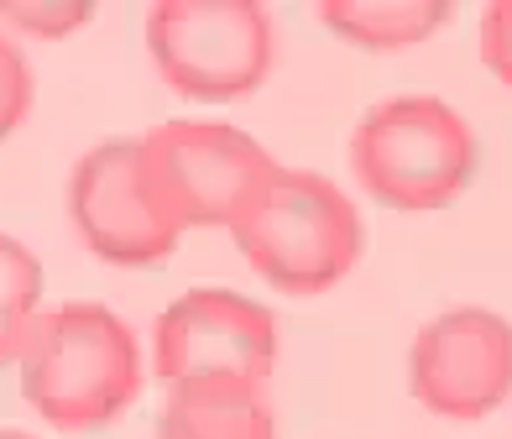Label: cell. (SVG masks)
<instances>
[{"label":"cell","mask_w":512,"mask_h":439,"mask_svg":"<svg viewBox=\"0 0 512 439\" xmlns=\"http://www.w3.org/2000/svg\"><path fill=\"white\" fill-rule=\"evenodd\" d=\"M16 366H21V398L58 434L110 429L142 398L136 330L95 298H68L58 309H42Z\"/></svg>","instance_id":"cell-1"},{"label":"cell","mask_w":512,"mask_h":439,"mask_svg":"<svg viewBox=\"0 0 512 439\" xmlns=\"http://www.w3.org/2000/svg\"><path fill=\"white\" fill-rule=\"evenodd\" d=\"M230 241L267 288L288 298L330 293L366 251V225L335 178L309 168H277L251 210L230 225Z\"/></svg>","instance_id":"cell-2"},{"label":"cell","mask_w":512,"mask_h":439,"mask_svg":"<svg viewBox=\"0 0 512 439\" xmlns=\"http://www.w3.org/2000/svg\"><path fill=\"white\" fill-rule=\"evenodd\" d=\"M345 163L361 189L398 215L445 210L476 178L481 147L471 121L439 95H387L366 105L345 142Z\"/></svg>","instance_id":"cell-3"},{"label":"cell","mask_w":512,"mask_h":439,"mask_svg":"<svg viewBox=\"0 0 512 439\" xmlns=\"http://www.w3.org/2000/svg\"><path fill=\"white\" fill-rule=\"evenodd\" d=\"M147 53L183 100L230 105L267 84L277 27L256 0H157L147 11Z\"/></svg>","instance_id":"cell-4"},{"label":"cell","mask_w":512,"mask_h":439,"mask_svg":"<svg viewBox=\"0 0 512 439\" xmlns=\"http://www.w3.org/2000/svg\"><path fill=\"white\" fill-rule=\"evenodd\" d=\"M136 142H142V178L157 210L178 230H230L283 168L262 142H251L230 121H162Z\"/></svg>","instance_id":"cell-5"},{"label":"cell","mask_w":512,"mask_h":439,"mask_svg":"<svg viewBox=\"0 0 512 439\" xmlns=\"http://www.w3.org/2000/svg\"><path fill=\"white\" fill-rule=\"evenodd\" d=\"M277 366V314L236 288H189L152 325L157 382L267 387Z\"/></svg>","instance_id":"cell-6"},{"label":"cell","mask_w":512,"mask_h":439,"mask_svg":"<svg viewBox=\"0 0 512 439\" xmlns=\"http://www.w3.org/2000/svg\"><path fill=\"white\" fill-rule=\"evenodd\" d=\"M408 387L445 424H476L512 398V325L497 309H445L408 345Z\"/></svg>","instance_id":"cell-7"},{"label":"cell","mask_w":512,"mask_h":439,"mask_svg":"<svg viewBox=\"0 0 512 439\" xmlns=\"http://www.w3.org/2000/svg\"><path fill=\"white\" fill-rule=\"evenodd\" d=\"M68 220H74L79 241L110 267H162L183 236L147 189L136 136H105L74 163Z\"/></svg>","instance_id":"cell-8"},{"label":"cell","mask_w":512,"mask_h":439,"mask_svg":"<svg viewBox=\"0 0 512 439\" xmlns=\"http://www.w3.org/2000/svg\"><path fill=\"white\" fill-rule=\"evenodd\" d=\"M157 439H277V419L262 387L178 382L162 398Z\"/></svg>","instance_id":"cell-9"},{"label":"cell","mask_w":512,"mask_h":439,"mask_svg":"<svg viewBox=\"0 0 512 439\" xmlns=\"http://www.w3.org/2000/svg\"><path fill=\"white\" fill-rule=\"evenodd\" d=\"M314 16L319 27H330L351 48L403 53L434 37L455 16V6H445V0H319Z\"/></svg>","instance_id":"cell-10"},{"label":"cell","mask_w":512,"mask_h":439,"mask_svg":"<svg viewBox=\"0 0 512 439\" xmlns=\"http://www.w3.org/2000/svg\"><path fill=\"white\" fill-rule=\"evenodd\" d=\"M42 319V262L0 230V366L21 361Z\"/></svg>","instance_id":"cell-11"},{"label":"cell","mask_w":512,"mask_h":439,"mask_svg":"<svg viewBox=\"0 0 512 439\" xmlns=\"http://www.w3.org/2000/svg\"><path fill=\"white\" fill-rule=\"evenodd\" d=\"M37 100V79H32V63L21 53V42L11 32H0V142L32 115Z\"/></svg>","instance_id":"cell-12"},{"label":"cell","mask_w":512,"mask_h":439,"mask_svg":"<svg viewBox=\"0 0 512 439\" xmlns=\"http://www.w3.org/2000/svg\"><path fill=\"white\" fill-rule=\"evenodd\" d=\"M95 16L84 0H63V6H42V0H0V21L21 37H68Z\"/></svg>","instance_id":"cell-13"},{"label":"cell","mask_w":512,"mask_h":439,"mask_svg":"<svg viewBox=\"0 0 512 439\" xmlns=\"http://www.w3.org/2000/svg\"><path fill=\"white\" fill-rule=\"evenodd\" d=\"M476 53L486 63V74L502 79L512 89V0H492L476 21Z\"/></svg>","instance_id":"cell-14"},{"label":"cell","mask_w":512,"mask_h":439,"mask_svg":"<svg viewBox=\"0 0 512 439\" xmlns=\"http://www.w3.org/2000/svg\"><path fill=\"white\" fill-rule=\"evenodd\" d=\"M0 439H37V434H21V429H0Z\"/></svg>","instance_id":"cell-15"}]
</instances>
